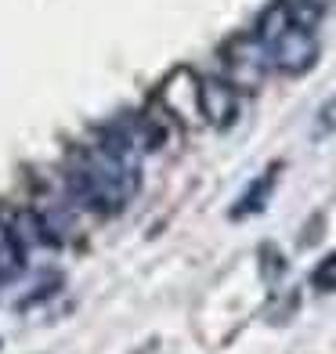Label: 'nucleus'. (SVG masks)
I'll return each instance as SVG.
<instances>
[{
    "label": "nucleus",
    "instance_id": "1",
    "mask_svg": "<svg viewBox=\"0 0 336 354\" xmlns=\"http://www.w3.org/2000/svg\"><path fill=\"white\" fill-rule=\"evenodd\" d=\"M134 156L138 152L116 131H109L102 141L80 149L73 167L66 170L73 196L94 214H120L141 188Z\"/></svg>",
    "mask_w": 336,
    "mask_h": 354
},
{
    "label": "nucleus",
    "instance_id": "2",
    "mask_svg": "<svg viewBox=\"0 0 336 354\" xmlns=\"http://www.w3.org/2000/svg\"><path fill=\"white\" fill-rule=\"evenodd\" d=\"M224 69H228V84L235 91H257L264 84V76L271 69V58H268V47L246 33V37H235L228 47H224Z\"/></svg>",
    "mask_w": 336,
    "mask_h": 354
},
{
    "label": "nucleus",
    "instance_id": "3",
    "mask_svg": "<svg viewBox=\"0 0 336 354\" xmlns=\"http://www.w3.org/2000/svg\"><path fill=\"white\" fill-rule=\"evenodd\" d=\"M271 69H279L286 76H304L318 62V37L315 29L304 26H286L282 33L268 44Z\"/></svg>",
    "mask_w": 336,
    "mask_h": 354
},
{
    "label": "nucleus",
    "instance_id": "4",
    "mask_svg": "<svg viewBox=\"0 0 336 354\" xmlns=\"http://www.w3.org/2000/svg\"><path fill=\"white\" fill-rule=\"evenodd\" d=\"M159 105H163L170 123L181 127H199L203 123V109H199V76L188 66L174 69L163 87H159Z\"/></svg>",
    "mask_w": 336,
    "mask_h": 354
},
{
    "label": "nucleus",
    "instance_id": "5",
    "mask_svg": "<svg viewBox=\"0 0 336 354\" xmlns=\"http://www.w3.org/2000/svg\"><path fill=\"white\" fill-rule=\"evenodd\" d=\"M199 109L203 123L214 131H228L239 120V91L224 76H199Z\"/></svg>",
    "mask_w": 336,
    "mask_h": 354
},
{
    "label": "nucleus",
    "instance_id": "6",
    "mask_svg": "<svg viewBox=\"0 0 336 354\" xmlns=\"http://www.w3.org/2000/svg\"><path fill=\"white\" fill-rule=\"evenodd\" d=\"M26 268V246L8 221H0V282H11Z\"/></svg>",
    "mask_w": 336,
    "mask_h": 354
},
{
    "label": "nucleus",
    "instance_id": "7",
    "mask_svg": "<svg viewBox=\"0 0 336 354\" xmlns=\"http://www.w3.org/2000/svg\"><path fill=\"white\" fill-rule=\"evenodd\" d=\"M271 185H275V174H264L257 185H253L246 196H243V206H239V217H246V214H253V210H261L264 206V199H268V192H271Z\"/></svg>",
    "mask_w": 336,
    "mask_h": 354
},
{
    "label": "nucleus",
    "instance_id": "8",
    "mask_svg": "<svg viewBox=\"0 0 336 354\" xmlns=\"http://www.w3.org/2000/svg\"><path fill=\"white\" fill-rule=\"evenodd\" d=\"M311 286L318 289V293H333V289H336V253H326L322 261L315 264Z\"/></svg>",
    "mask_w": 336,
    "mask_h": 354
}]
</instances>
